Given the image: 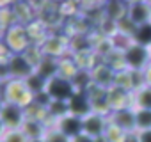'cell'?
I'll list each match as a JSON object with an SVG mask.
<instances>
[{
  "mask_svg": "<svg viewBox=\"0 0 151 142\" xmlns=\"http://www.w3.org/2000/svg\"><path fill=\"white\" fill-rule=\"evenodd\" d=\"M132 107L135 110H151V87L142 85L132 93Z\"/></svg>",
  "mask_w": 151,
  "mask_h": 142,
  "instance_id": "obj_14",
  "label": "cell"
},
{
  "mask_svg": "<svg viewBox=\"0 0 151 142\" xmlns=\"http://www.w3.org/2000/svg\"><path fill=\"white\" fill-rule=\"evenodd\" d=\"M142 77H144V84L151 87V62H149V66L142 71Z\"/></svg>",
  "mask_w": 151,
  "mask_h": 142,
  "instance_id": "obj_22",
  "label": "cell"
},
{
  "mask_svg": "<svg viewBox=\"0 0 151 142\" xmlns=\"http://www.w3.org/2000/svg\"><path fill=\"white\" fill-rule=\"evenodd\" d=\"M46 93L50 94L52 100H60V101H69L77 89H75V84L71 82V78H66V77H53L52 80H48L46 84Z\"/></svg>",
  "mask_w": 151,
  "mask_h": 142,
  "instance_id": "obj_3",
  "label": "cell"
},
{
  "mask_svg": "<svg viewBox=\"0 0 151 142\" xmlns=\"http://www.w3.org/2000/svg\"><path fill=\"white\" fill-rule=\"evenodd\" d=\"M135 124L137 131L151 130V110H135Z\"/></svg>",
  "mask_w": 151,
  "mask_h": 142,
  "instance_id": "obj_17",
  "label": "cell"
},
{
  "mask_svg": "<svg viewBox=\"0 0 151 142\" xmlns=\"http://www.w3.org/2000/svg\"><path fill=\"white\" fill-rule=\"evenodd\" d=\"M107 126H109V117L101 115V114H96V112H91L89 115H86L82 119V130L93 140L101 138L107 131Z\"/></svg>",
  "mask_w": 151,
  "mask_h": 142,
  "instance_id": "obj_6",
  "label": "cell"
},
{
  "mask_svg": "<svg viewBox=\"0 0 151 142\" xmlns=\"http://www.w3.org/2000/svg\"><path fill=\"white\" fill-rule=\"evenodd\" d=\"M132 43H137V44H142V46L149 48L151 46V23L137 27L133 36H132Z\"/></svg>",
  "mask_w": 151,
  "mask_h": 142,
  "instance_id": "obj_15",
  "label": "cell"
},
{
  "mask_svg": "<svg viewBox=\"0 0 151 142\" xmlns=\"http://www.w3.org/2000/svg\"><path fill=\"white\" fill-rule=\"evenodd\" d=\"M6 131H7V128L4 126V123H2V119H0V140L4 138V135H6Z\"/></svg>",
  "mask_w": 151,
  "mask_h": 142,
  "instance_id": "obj_24",
  "label": "cell"
},
{
  "mask_svg": "<svg viewBox=\"0 0 151 142\" xmlns=\"http://www.w3.org/2000/svg\"><path fill=\"white\" fill-rule=\"evenodd\" d=\"M137 138H139V142H151V130L137 131Z\"/></svg>",
  "mask_w": 151,
  "mask_h": 142,
  "instance_id": "obj_21",
  "label": "cell"
},
{
  "mask_svg": "<svg viewBox=\"0 0 151 142\" xmlns=\"http://www.w3.org/2000/svg\"><path fill=\"white\" fill-rule=\"evenodd\" d=\"M53 128H57L60 133H64L71 140L84 133V130H82V119L77 117V115H71V114H68V115L53 121Z\"/></svg>",
  "mask_w": 151,
  "mask_h": 142,
  "instance_id": "obj_9",
  "label": "cell"
},
{
  "mask_svg": "<svg viewBox=\"0 0 151 142\" xmlns=\"http://www.w3.org/2000/svg\"><path fill=\"white\" fill-rule=\"evenodd\" d=\"M2 142H30V140L25 137V133L22 130H9V131H6Z\"/></svg>",
  "mask_w": 151,
  "mask_h": 142,
  "instance_id": "obj_20",
  "label": "cell"
},
{
  "mask_svg": "<svg viewBox=\"0 0 151 142\" xmlns=\"http://www.w3.org/2000/svg\"><path fill=\"white\" fill-rule=\"evenodd\" d=\"M43 142H71V138H68L64 133H60L57 128H48Z\"/></svg>",
  "mask_w": 151,
  "mask_h": 142,
  "instance_id": "obj_19",
  "label": "cell"
},
{
  "mask_svg": "<svg viewBox=\"0 0 151 142\" xmlns=\"http://www.w3.org/2000/svg\"><path fill=\"white\" fill-rule=\"evenodd\" d=\"M30 37H29V32L23 25H13L7 29V34H6V43H7V48H11L13 53H23L30 44H29Z\"/></svg>",
  "mask_w": 151,
  "mask_h": 142,
  "instance_id": "obj_7",
  "label": "cell"
},
{
  "mask_svg": "<svg viewBox=\"0 0 151 142\" xmlns=\"http://www.w3.org/2000/svg\"><path fill=\"white\" fill-rule=\"evenodd\" d=\"M149 53H151V46H149Z\"/></svg>",
  "mask_w": 151,
  "mask_h": 142,
  "instance_id": "obj_27",
  "label": "cell"
},
{
  "mask_svg": "<svg viewBox=\"0 0 151 142\" xmlns=\"http://www.w3.org/2000/svg\"><path fill=\"white\" fill-rule=\"evenodd\" d=\"M107 101H109V107H110L112 112L130 108L132 107V93L124 91L117 85H110L107 89Z\"/></svg>",
  "mask_w": 151,
  "mask_h": 142,
  "instance_id": "obj_10",
  "label": "cell"
},
{
  "mask_svg": "<svg viewBox=\"0 0 151 142\" xmlns=\"http://www.w3.org/2000/svg\"><path fill=\"white\" fill-rule=\"evenodd\" d=\"M4 84H6V82L0 80V96H2V93H4Z\"/></svg>",
  "mask_w": 151,
  "mask_h": 142,
  "instance_id": "obj_26",
  "label": "cell"
},
{
  "mask_svg": "<svg viewBox=\"0 0 151 142\" xmlns=\"http://www.w3.org/2000/svg\"><path fill=\"white\" fill-rule=\"evenodd\" d=\"M9 64V75L16 80H27L32 73H36V67L29 62V59L23 53H11L7 59Z\"/></svg>",
  "mask_w": 151,
  "mask_h": 142,
  "instance_id": "obj_5",
  "label": "cell"
},
{
  "mask_svg": "<svg viewBox=\"0 0 151 142\" xmlns=\"http://www.w3.org/2000/svg\"><path fill=\"white\" fill-rule=\"evenodd\" d=\"M2 98L6 103H13V105H20L23 108H27L29 105L34 103V94L32 91L27 87L25 80H16V78H9L4 84V93Z\"/></svg>",
  "mask_w": 151,
  "mask_h": 142,
  "instance_id": "obj_1",
  "label": "cell"
},
{
  "mask_svg": "<svg viewBox=\"0 0 151 142\" xmlns=\"http://www.w3.org/2000/svg\"><path fill=\"white\" fill-rule=\"evenodd\" d=\"M126 135H128V133H124L121 128H117L116 124L109 123V126H107V131H105L103 138H105L107 142H124Z\"/></svg>",
  "mask_w": 151,
  "mask_h": 142,
  "instance_id": "obj_18",
  "label": "cell"
},
{
  "mask_svg": "<svg viewBox=\"0 0 151 142\" xmlns=\"http://www.w3.org/2000/svg\"><path fill=\"white\" fill-rule=\"evenodd\" d=\"M0 142H2V140H0Z\"/></svg>",
  "mask_w": 151,
  "mask_h": 142,
  "instance_id": "obj_28",
  "label": "cell"
},
{
  "mask_svg": "<svg viewBox=\"0 0 151 142\" xmlns=\"http://www.w3.org/2000/svg\"><path fill=\"white\" fill-rule=\"evenodd\" d=\"M124 142H139V138H137V131L128 133V135H126V138H124Z\"/></svg>",
  "mask_w": 151,
  "mask_h": 142,
  "instance_id": "obj_23",
  "label": "cell"
},
{
  "mask_svg": "<svg viewBox=\"0 0 151 142\" xmlns=\"http://www.w3.org/2000/svg\"><path fill=\"white\" fill-rule=\"evenodd\" d=\"M46 110H48V115H50L53 121H57V119H60V117H64V115L69 114L68 101H60V100H52V103L48 105Z\"/></svg>",
  "mask_w": 151,
  "mask_h": 142,
  "instance_id": "obj_16",
  "label": "cell"
},
{
  "mask_svg": "<svg viewBox=\"0 0 151 142\" xmlns=\"http://www.w3.org/2000/svg\"><path fill=\"white\" fill-rule=\"evenodd\" d=\"M4 105H6V101H4V98L0 96V112H2V108H4Z\"/></svg>",
  "mask_w": 151,
  "mask_h": 142,
  "instance_id": "obj_25",
  "label": "cell"
},
{
  "mask_svg": "<svg viewBox=\"0 0 151 142\" xmlns=\"http://www.w3.org/2000/svg\"><path fill=\"white\" fill-rule=\"evenodd\" d=\"M126 18L135 27L151 23V4H147V2H132L128 6Z\"/></svg>",
  "mask_w": 151,
  "mask_h": 142,
  "instance_id": "obj_11",
  "label": "cell"
},
{
  "mask_svg": "<svg viewBox=\"0 0 151 142\" xmlns=\"http://www.w3.org/2000/svg\"><path fill=\"white\" fill-rule=\"evenodd\" d=\"M68 107H69V114H71V115H77V117H80V119H84L86 115H89V114L93 112L89 96H87V94H80L78 91L75 93V96L68 101Z\"/></svg>",
  "mask_w": 151,
  "mask_h": 142,
  "instance_id": "obj_12",
  "label": "cell"
},
{
  "mask_svg": "<svg viewBox=\"0 0 151 142\" xmlns=\"http://www.w3.org/2000/svg\"><path fill=\"white\" fill-rule=\"evenodd\" d=\"M149 62H151V53H149L147 46L130 43L123 52V66L130 71H139V73H142L149 66Z\"/></svg>",
  "mask_w": 151,
  "mask_h": 142,
  "instance_id": "obj_2",
  "label": "cell"
},
{
  "mask_svg": "<svg viewBox=\"0 0 151 142\" xmlns=\"http://www.w3.org/2000/svg\"><path fill=\"white\" fill-rule=\"evenodd\" d=\"M22 131L25 133V137L30 140V142H43V138H45V135H46V131H48V126L45 124V123H41V121H32V119H27L25 121V124H23V128H22Z\"/></svg>",
  "mask_w": 151,
  "mask_h": 142,
  "instance_id": "obj_13",
  "label": "cell"
},
{
  "mask_svg": "<svg viewBox=\"0 0 151 142\" xmlns=\"http://www.w3.org/2000/svg\"><path fill=\"white\" fill-rule=\"evenodd\" d=\"M109 123L116 124L117 128H121L124 133H133L137 131V124H135V108H123V110H116L109 115Z\"/></svg>",
  "mask_w": 151,
  "mask_h": 142,
  "instance_id": "obj_8",
  "label": "cell"
},
{
  "mask_svg": "<svg viewBox=\"0 0 151 142\" xmlns=\"http://www.w3.org/2000/svg\"><path fill=\"white\" fill-rule=\"evenodd\" d=\"M0 119H2L4 126L9 130H22L27 115H25V108L20 105H13V103H6L2 112H0Z\"/></svg>",
  "mask_w": 151,
  "mask_h": 142,
  "instance_id": "obj_4",
  "label": "cell"
}]
</instances>
